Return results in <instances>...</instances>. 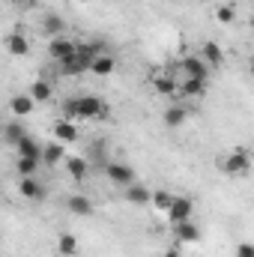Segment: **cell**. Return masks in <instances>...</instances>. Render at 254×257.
Listing matches in <instances>:
<instances>
[{
    "label": "cell",
    "instance_id": "6da1fadb",
    "mask_svg": "<svg viewBox=\"0 0 254 257\" xmlns=\"http://www.w3.org/2000/svg\"><path fill=\"white\" fill-rule=\"evenodd\" d=\"M99 54H105V45H102V42L78 45V48H75V57H69L66 63H60V69H63V75H81V72L90 69V63H93Z\"/></svg>",
    "mask_w": 254,
    "mask_h": 257
},
{
    "label": "cell",
    "instance_id": "7a4b0ae2",
    "mask_svg": "<svg viewBox=\"0 0 254 257\" xmlns=\"http://www.w3.org/2000/svg\"><path fill=\"white\" fill-rule=\"evenodd\" d=\"M66 114L69 117H84V120H93V117H105V102L99 96H75V99H66Z\"/></svg>",
    "mask_w": 254,
    "mask_h": 257
},
{
    "label": "cell",
    "instance_id": "3957f363",
    "mask_svg": "<svg viewBox=\"0 0 254 257\" xmlns=\"http://www.w3.org/2000/svg\"><path fill=\"white\" fill-rule=\"evenodd\" d=\"M221 168H224V174H230V177H242V174H248V168H251V159H248V150H233L224 162H221Z\"/></svg>",
    "mask_w": 254,
    "mask_h": 257
},
{
    "label": "cell",
    "instance_id": "277c9868",
    "mask_svg": "<svg viewBox=\"0 0 254 257\" xmlns=\"http://www.w3.org/2000/svg\"><path fill=\"white\" fill-rule=\"evenodd\" d=\"M105 177L111 183H117V186H132L135 183V171L129 165H123V162H108L105 165Z\"/></svg>",
    "mask_w": 254,
    "mask_h": 257
},
{
    "label": "cell",
    "instance_id": "5b68a950",
    "mask_svg": "<svg viewBox=\"0 0 254 257\" xmlns=\"http://www.w3.org/2000/svg\"><path fill=\"white\" fill-rule=\"evenodd\" d=\"M75 48H78V45H75L72 39H66V36H54V39L48 42V54H51L57 63H66L69 57H75Z\"/></svg>",
    "mask_w": 254,
    "mask_h": 257
},
{
    "label": "cell",
    "instance_id": "8992f818",
    "mask_svg": "<svg viewBox=\"0 0 254 257\" xmlns=\"http://www.w3.org/2000/svg\"><path fill=\"white\" fill-rule=\"evenodd\" d=\"M191 212H194V203H191V197H174V203L168 206V218H171V224L189 221Z\"/></svg>",
    "mask_w": 254,
    "mask_h": 257
},
{
    "label": "cell",
    "instance_id": "52a82bcc",
    "mask_svg": "<svg viewBox=\"0 0 254 257\" xmlns=\"http://www.w3.org/2000/svg\"><path fill=\"white\" fill-rule=\"evenodd\" d=\"M180 69H183V75H186V78H200V81H209V66L203 63L200 57H194V54L183 57V60H180Z\"/></svg>",
    "mask_w": 254,
    "mask_h": 257
},
{
    "label": "cell",
    "instance_id": "ba28073f",
    "mask_svg": "<svg viewBox=\"0 0 254 257\" xmlns=\"http://www.w3.org/2000/svg\"><path fill=\"white\" fill-rule=\"evenodd\" d=\"M63 165H66V171H69V177H72L75 183H84L87 174H90V162H87L84 156H66Z\"/></svg>",
    "mask_w": 254,
    "mask_h": 257
},
{
    "label": "cell",
    "instance_id": "9c48e42d",
    "mask_svg": "<svg viewBox=\"0 0 254 257\" xmlns=\"http://www.w3.org/2000/svg\"><path fill=\"white\" fill-rule=\"evenodd\" d=\"M114 69H117V57L111 54V51H105V54H99L87 72H93L96 78H108V75H114Z\"/></svg>",
    "mask_w": 254,
    "mask_h": 257
},
{
    "label": "cell",
    "instance_id": "30bf717a",
    "mask_svg": "<svg viewBox=\"0 0 254 257\" xmlns=\"http://www.w3.org/2000/svg\"><path fill=\"white\" fill-rule=\"evenodd\" d=\"M42 33H45L48 39H54V36H63V33H66L63 15H57V12H45V15H42Z\"/></svg>",
    "mask_w": 254,
    "mask_h": 257
},
{
    "label": "cell",
    "instance_id": "8fae6325",
    "mask_svg": "<svg viewBox=\"0 0 254 257\" xmlns=\"http://www.w3.org/2000/svg\"><path fill=\"white\" fill-rule=\"evenodd\" d=\"M177 93H183V99H200L206 93V81H200V78H183V84H177Z\"/></svg>",
    "mask_w": 254,
    "mask_h": 257
},
{
    "label": "cell",
    "instance_id": "7c38bea8",
    "mask_svg": "<svg viewBox=\"0 0 254 257\" xmlns=\"http://www.w3.org/2000/svg\"><path fill=\"white\" fill-rule=\"evenodd\" d=\"M15 156H24V159H39V162H42V147L36 144V138L24 135V138L15 144Z\"/></svg>",
    "mask_w": 254,
    "mask_h": 257
},
{
    "label": "cell",
    "instance_id": "4fadbf2b",
    "mask_svg": "<svg viewBox=\"0 0 254 257\" xmlns=\"http://www.w3.org/2000/svg\"><path fill=\"white\" fill-rule=\"evenodd\" d=\"M66 159V144L60 141H54V144H48V147H42V162L48 165V168H54V165H60Z\"/></svg>",
    "mask_w": 254,
    "mask_h": 257
},
{
    "label": "cell",
    "instance_id": "5bb4252c",
    "mask_svg": "<svg viewBox=\"0 0 254 257\" xmlns=\"http://www.w3.org/2000/svg\"><path fill=\"white\" fill-rule=\"evenodd\" d=\"M6 48H9V54H12V57H27V54H30V42H27V36H24V33H9Z\"/></svg>",
    "mask_w": 254,
    "mask_h": 257
},
{
    "label": "cell",
    "instance_id": "9a60e30c",
    "mask_svg": "<svg viewBox=\"0 0 254 257\" xmlns=\"http://www.w3.org/2000/svg\"><path fill=\"white\" fill-rule=\"evenodd\" d=\"M33 108H36V102H33L27 93H18V96H12V99H9V111H12L15 117H27Z\"/></svg>",
    "mask_w": 254,
    "mask_h": 257
},
{
    "label": "cell",
    "instance_id": "2e32d148",
    "mask_svg": "<svg viewBox=\"0 0 254 257\" xmlns=\"http://www.w3.org/2000/svg\"><path fill=\"white\" fill-rule=\"evenodd\" d=\"M66 206H69V212L72 215H93V203H90V197L87 194H72L69 200H66Z\"/></svg>",
    "mask_w": 254,
    "mask_h": 257
},
{
    "label": "cell",
    "instance_id": "e0dca14e",
    "mask_svg": "<svg viewBox=\"0 0 254 257\" xmlns=\"http://www.w3.org/2000/svg\"><path fill=\"white\" fill-rule=\"evenodd\" d=\"M18 192H21V197H27V200H42V197H45V189H42L33 177H21Z\"/></svg>",
    "mask_w": 254,
    "mask_h": 257
},
{
    "label": "cell",
    "instance_id": "ac0fdd59",
    "mask_svg": "<svg viewBox=\"0 0 254 257\" xmlns=\"http://www.w3.org/2000/svg\"><path fill=\"white\" fill-rule=\"evenodd\" d=\"M174 233H177V242H197L200 239V230H197V224H191V218L174 224Z\"/></svg>",
    "mask_w": 254,
    "mask_h": 257
},
{
    "label": "cell",
    "instance_id": "d6986e66",
    "mask_svg": "<svg viewBox=\"0 0 254 257\" xmlns=\"http://www.w3.org/2000/svg\"><path fill=\"white\" fill-rule=\"evenodd\" d=\"M200 60H203L206 66H221V60H224L221 45H215V42H203V48H200Z\"/></svg>",
    "mask_w": 254,
    "mask_h": 257
},
{
    "label": "cell",
    "instance_id": "ffe728a7",
    "mask_svg": "<svg viewBox=\"0 0 254 257\" xmlns=\"http://www.w3.org/2000/svg\"><path fill=\"white\" fill-rule=\"evenodd\" d=\"M186 120H189V111H186L183 105H171V108L165 111V126L168 128H180Z\"/></svg>",
    "mask_w": 254,
    "mask_h": 257
},
{
    "label": "cell",
    "instance_id": "44dd1931",
    "mask_svg": "<svg viewBox=\"0 0 254 257\" xmlns=\"http://www.w3.org/2000/svg\"><path fill=\"white\" fill-rule=\"evenodd\" d=\"M36 105H42V102H48L51 96H54V87L48 84V81H33V87H30V93H27Z\"/></svg>",
    "mask_w": 254,
    "mask_h": 257
},
{
    "label": "cell",
    "instance_id": "7402d4cb",
    "mask_svg": "<svg viewBox=\"0 0 254 257\" xmlns=\"http://www.w3.org/2000/svg\"><path fill=\"white\" fill-rule=\"evenodd\" d=\"M54 138H57L60 144H75V141H78V128H75V123H69V120H60V123L54 126Z\"/></svg>",
    "mask_w": 254,
    "mask_h": 257
},
{
    "label": "cell",
    "instance_id": "603a6c76",
    "mask_svg": "<svg viewBox=\"0 0 254 257\" xmlns=\"http://www.w3.org/2000/svg\"><path fill=\"white\" fill-rule=\"evenodd\" d=\"M126 200L129 203H135V206H147V203H150V189L132 183V186H126Z\"/></svg>",
    "mask_w": 254,
    "mask_h": 257
},
{
    "label": "cell",
    "instance_id": "cb8c5ba5",
    "mask_svg": "<svg viewBox=\"0 0 254 257\" xmlns=\"http://www.w3.org/2000/svg\"><path fill=\"white\" fill-rule=\"evenodd\" d=\"M36 171H39V159H24V156L15 159V174L18 177H33Z\"/></svg>",
    "mask_w": 254,
    "mask_h": 257
},
{
    "label": "cell",
    "instance_id": "d4e9b609",
    "mask_svg": "<svg viewBox=\"0 0 254 257\" xmlns=\"http://www.w3.org/2000/svg\"><path fill=\"white\" fill-rule=\"evenodd\" d=\"M174 197H177V194H171V192H165V189H159L156 194H150V203H153L159 212H168V206L174 203Z\"/></svg>",
    "mask_w": 254,
    "mask_h": 257
},
{
    "label": "cell",
    "instance_id": "484cf974",
    "mask_svg": "<svg viewBox=\"0 0 254 257\" xmlns=\"http://www.w3.org/2000/svg\"><path fill=\"white\" fill-rule=\"evenodd\" d=\"M24 135H27V128L21 126V123H6V126H3V138H6L12 147H15V144H18Z\"/></svg>",
    "mask_w": 254,
    "mask_h": 257
},
{
    "label": "cell",
    "instance_id": "4316f807",
    "mask_svg": "<svg viewBox=\"0 0 254 257\" xmlns=\"http://www.w3.org/2000/svg\"><path fill=\"white\" fill-rule=\"evenodd\" d=\"M57 248H60V254H66V257L78 254V239H75L72 233H60V239H57Z\"/></svg>",
    "mask_w": 254,
    "mask_h": 257
},
{
    "label": "cell",
    "instance_id": "83f0119b",
    "mask_svg": "<svg viewBox=\"0 0 254 257\" xmlns=\"http://www.w3.org/2000/svg\"><path fill=\"white\" fill-rule=\"evenodd\" d=\"M153 87H156L162 96H174V93H177V81H174V78H168V75L156 78V81H153Z\"/></svg>",
    "mask_w": 254,
    "mask_h": 257
},
{
    "label": "cell",
    "instance_id": "f1b7e54d",
    "mask_svg": "<svg viewBox=\"0 0 254 257\" xmlns=\"http://www.w3.org/2000/svg\"><path fill=\"white\" fill-rule=\"evenodd\" d=\"M215 18H218V24H233L236 12H233V6H218L215 9Z\"/></svg>",
    "mask_w": 254,
    "mask_h": 257
},
{
    "label": "cell",
    "instance_id": "f546056e",
    "mask_svg": "<svg viewBox=\"0 0 254 257\" xmlns=\"http://www.w3.org/2000/svg\"><path fill=\"white\" fill-rule=\"evenodd\" d=\"M236 257H254V245L251 242H239L236 245Z\"/></svg>",
    "mask_w": 254,
    "mask_h": 257
},
{
    "label": "cell",
    "instance_id": "4dcf8cb0",
    "mask_svg": "<svg viewBox=\"0 0 254 257\" xmlns=\"http://www.w3.org/2000/svg\"><path fill=\"white\" fill-rule=\"evenodd\" d=\"M165 257H180V248H168V251H165Z\"/></svg>",
    "mask_w": 254,
    "mask_h": 257
},
{
    "label": "cell",
    "instance_id": "1f68e13d",
    "mask_svg": "<svg viewBox=\"0 0 254 257\" xmlns=\"http://www.w3.org/2000/svg\"><path fill=\"white\" fill-rule=\"evenodd\" d=\"M15 3H30V0H15Z\"/></svg>",
    "mask_w": 254,
    "mask_h": 257
},
{
    "label": "cell",
    "instance_id": "d6a6232c",
    "mask_svg": "<svg viewBox=\"0 0 254 257\" xmlns=\"http://www.w3.org/2000/svg\"><path fill=\"white\" fill-rule=\"evenodd\" d=\"M78 3H90V0H78Z\"/></svg>",
    "mask_w": 254,
    "mask_h": 257
}]
</instances>
